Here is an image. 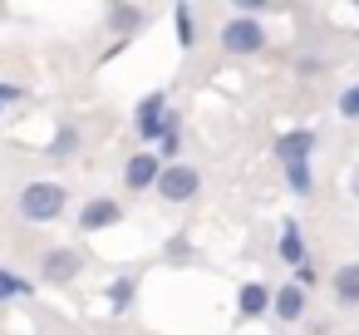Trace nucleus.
Segmentation results:
<instances>
[{"mask_svg":"<svg viewBox=\"0 0 359 335\" xmlns=\"http://www.w3.org/2000/svg\"><path fill=\"white\" fill-rule=\"evenodd\" d=\"M163 124H168V89H153V94H143L138 109H133V133L153 148V143L163 138Z\"/></svg>","mask_w":359,"mask_h":335,"instance_id":"4","label":"nucleus"},{"mask_svg":"<svg viewBox=\"0 0 359 335\" xmlns=\"http://www.w3.org/2000/svg\"><path fill=\"white\" fill-rule=\"evenodd\" d=\"M285 173V188L295 192V197H310L315 192V168L310 163H290V168H280Z\"/></svg>","mask_w":359,"mask_h":335,"instance_id":"16","label":"nucleus"},{"mask_svg":"<svg viewBox=\"0 0 359 335\" xmlns=\"http://www.w3.org/2000/svg\"><path fill=\"white\" fill-rule=\"evenodd\" d=\"M315 148H320V133L315 129H285V133H276V163L280 168H290V163H310L315 158Z\"/></svg>","mask_w":359,"mask_h":335,"instance_id":"6","label":"nucleus"},{"mask_svg":"<svg viewBox=\"0 0 359 335\" xmlns=\"http://www.w3.org/2000/svg\"><path fill=\"white\" fill-rule=\"evenodd\" d=\"M148 20H153V11H148V6H133V0H118V6H109V30L123 35V40L143 35Z\"/></svg>","mask_w":359,"mask_h":335,"instance_id":"9","label":"nucleus"},{"mask_svg":"<svg viewBox=\"0 0 359 335\" xmlns=\"http://www.w3.org/2000/svg\"><path fill=\"white\" fill-rule=\"evenodd\" d=\"M153 192H158L168 207H187V202H197V192H202V173H197L192 163H163Z\"/></svg>","mask_w":359,"mask_h":335,"instance_id":"2","label":"nucleus"},{"mask_svg":"<svg viewBox=\"0 0 359 335\" xmlns=\"http://www.w3.org/2000/svg\"><path fill=\"white\" fill-rule=\"evenodd\" d=\"M276 256L285 261V266H300L310 251H305V232H300V222L295 217H285L280 222V242H276Z\"/></svg>","mask_w":359,"mask_h":335,"instance_id":"13","label":"nucleus"},{"mask_svg":"<svg viewBox=\"0 0 359 335\" xmlns=\"http://www.w3.org/2000/svg\"><path fill=\"white\" fill-rule=\"evenodd\" d=\"M266 45H271V35H266V25L251 20V15H231V20L222 25V50H226L231 60H251V55H261Z\"/></svg>","mask_w":359,"mask_h":335,"instance_id":"3","label":"nucleus"},{"mask_svg":"<svg viewBox=\"0 0 359 335\" xmlns=\"http://www.w3.org/2000/svg\"><path fill=\"white\" fill-rule=\"evenodd\" d=\"M305 310H310V291H300L295 281H285V286L271 291V315H276L280 325H300Z\"/></svg>","mask_w":359,"mask_h":335,"instance_id":"8","label":"nucleus"},{"mask_svg":"<svg viewBox=\"0 0 359 335\" xmlns=\"http://www.w3.org/2000/svg\"><path fill=\"white\" fill-rule=\"evenodd\" d=\"M15 207H20V217H25L30 227L60 222V217H65V207H69V188H65V183H55V178H35V183H25V188H20Z\"/></svg>","mask_w":359,"mask_h":335,"instance_id":"1","label":"nucleus"},{"mask_svg":"<svg viewBox=\"0 0 359 335\" xmlns=\"http://www.w3.org/2000/svg\"><path fill=\"white\" fill-rule=\"evenodd\" d=\"M172 30H177V50L197 45V25H192V6H172Z\"/></svg>","mask_w":359,"mask_h":335,"instance_id":"18","label":"nucleus"},{"mask_svg":"<svg viewBox=\"0 0 359 335\" xmlns=\"http://www.w3.org/2000/svg\"><path fill=\"white\" fill-rule=\"evenodd\" d=\"M30 291H35L30 281H20L11 266H0V306H6V301H15V296H30Z\"/></svg>","mask_w":359,"mask_h":335,"instance_id":"19","label":"nucleus"},{"mask_svg":"<svg viewBox=\"0 0 359 335\" xmlns=\"http://www.w3.org/2000/svg\"><path fill=\"white\" fill-rule=\"evenodd\" d=\"M349 192H354V197H359V168H354V178H349Z\"/></svg>","mask_w":359,"mask_h":335,"instance_id":"24","label":"nucleus"},{"mask_svg":"<svg viewBox=\"0 0 359 335\" xmlns=\"http://www.w3.org/2000/svg\"><path fill=\"white\" fill-rule=\"evenodd\" d=\"M133 301H138V276H133V271H118V276L109 281V310H114V315H128Z\"/></svg>","mask_w":359,"mask_h":335,"instance_id":"14","label":"nucleus"},{"mask_svg":"<svg viewBox=\"0 0 359 335\" xmlns=\"http://www.w3.org/2000/svg\"><path fill=\"white\" fill-rule=\"evenodd\" d=\"M330 296H334L339 310H354V306H359V261L334 266V276H330Z\"/></svg>","mask_w":359,"mask_h":335,"instance_id":"11","label":"nucleus"},{"mask_svg":"<svg viewBox=\"0 0 359 335\" xmlns=\"http://www.w3.org/2000/svg\"><path fill=\"white\" fill-rule=\"evenodd\" d=\"M74 153H79V124H60V129H55V138L45 143V158L65 163V158H74Z\"/></svg>","mask_w":359,"mask_h":335,"instance_id":"15","label":"nucleus"},{"mask_svg":"<svg viewBox=\"0 0 359 335\" xmlns=\"http://www.w3.org/2000/svg\"><path fill=\"white\" fill-rule=\"evenodd\" d=\"M271 310V286L266 281H246L236 291V320H261Z\"/></svg>","mask_w":359,"mask_h":335,"instance_id":"12","label":"nucleus"},{"mask_svg":"<svg viewBox=\"0 0 359 335\" xmlns=\"http://www.w3.org/2000/svg\"><path fill=\"white\" fill-rule=\"evenodd\" d=\"M158 173H163V158H158V153H133L128 168H123V188H128V192H148V188L158 183Z\"/></svg>","mask_w":359,"mask_h":335,"instance_id":"10","label":"nucleus"},{"mask_svg":"<svg viewBox=\"0 0 359 335\" xmlns=\"http://www.w3.org/2000/svg\"><path fill=\"white\" fill-rule=\"evenodd\" d=\"M315 276H320V271H315V256H305V261L295 266V286H300V291H310V286H315Z\"/></svg>","mask_w":359,"mask_h":335,"instance_id":"21","label":"nucleus"},{"mask_svg":"<svg viewBox=\"0 0 359 335\" xmlns=\"http://www.w3.org/2000/svg\"><path fill=\"white\" fill-rule=\"evenodd\" d=\"M123 222V202L118 197H109V192H94L84 207H79V232H109V227H118Z\"/></svg>","mask_w":359,"mask_h":335,"instance_id":"7","label":"nucleus"},{"mask_svg":"<svg viewBox=\"0 0 359 335\" xmlns=\"http://www.w3.org/2000/svg\"><path fill=\"white\" fill-rule=\"evenodd\" d=\"M15 99H25V89H20V84H0V109L15 104Z\"/></svg>","mask_w":359,"mask_h":335,"instance_id":"22","label":"nucleus"},{"mask_svg":"<svg viewBox=\"0 0 359 335\" xmlns=\"http://www.w3.org/2000/svg\"><path fill=\"white\" fill-rule=\"evenodd\" d=\"M163 261L168 266H197V247L177 232V237H168V247H163Z\"/></svg>","mask_w":359,"mask_h":335,"instance_id":"17","label":"nucleus"},{"mask_svg":"<svg viewBox=\"0 0 359 335\" xmlns=\"http://www.w3.org/2000/svg\"><path fill=\"white\" fill-rule=\"evenodd\" d=\"M320 70H325L320 60H295V74H300V79H310V74H320Z\"/></svg>","mask_w":359,"mask_h":335,"instance_id":"23","label":"nucleus"},{"mask_svg":"<svg viewBox=\"0 0 359 335\" xmlns=\"http://www.w3.org/2000/svg\"><path fill=\"white\" fill-rule=\"evenodd\" d=\"M79 271H84V251L79 247H50L40 256V281L45 286H69Z\"/></svg>","mask_w":359,"mask_h":335,"instance_id":"5","label":"nucleus"},{"mask_svg":"<svg viewBox=\"0 0 359 335\" xmlns=\"http://www.w3.org/2000/svg\"><path fill=\"white\" fill-rule=\"evenodd\" d=\"M334 109H339V119H349V124H354V119H359V84H349V89L339 94V104H334Z\"/></svg>","mask_w":359,"mask_h":335,"instance_id":"20","label":"nucleus"}]
</instances>
